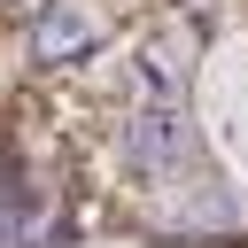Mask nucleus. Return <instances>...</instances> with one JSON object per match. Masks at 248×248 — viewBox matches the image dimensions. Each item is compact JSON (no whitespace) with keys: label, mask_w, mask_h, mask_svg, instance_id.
<instances>
[{"label":"nucleus","mask_w":248,"mask_h":248,"mask_svg":"<svg viewBox=\"0 0 248 248\" xmlns=\"http://www.w3.org/2000/svg\"><path fill=\"white\" fill-rule=\"evenodd\" d=\"M101 39H108V31H101V16H93L85 0H54V8L31 23V54L54 62V70H62V62H85Z\"/></svg>","instance_id":"f03ea898"},{"label":"nucleus","mask_w":248,"mask_h":248,"mask_svg":"<svg viewBox=\"0 0 248 248\" xmlns=\"http://www.w3.org/2000/svg\"><path fill=\"white\" fill-rule=\"evenodd\" d=\"M178 85H186V39L178 31H155L132 54V101H178Z\"/></svg>","instance_id":"7ed1b4c3"},{"label":"nucleus","mask_w":248,"mask_h":248,"mask_svg":"<svg viewBox=\"0 0 248 248\" xmlns=\"http://www.w3.org/2000/svg\"><path fill=\"white\" fill-rule=\"evenodd\" d=\"M186 108L178 101H132V116H124V132H116V155H124V178L132 186H155V178H170L178 163H186Z\"/></svg>","instance_id":"f257e3e1"}]
</instances>
